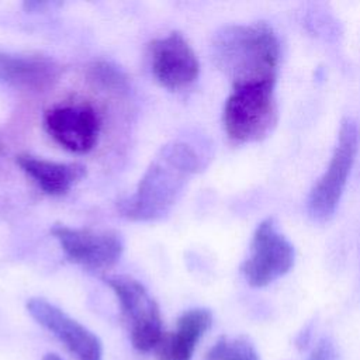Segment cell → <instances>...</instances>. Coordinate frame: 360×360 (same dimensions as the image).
Instances as JSON below:
<instances>
[{
	"label": "cell",
	"instance_id": "11",
	"mask_svg": "<svg viewBox=\"0 0 360 360\" xmlns=\"http://www.w3.org/2000/svg\"><path fill=\"white\" fill-rule=\"evenodd\" d=\"M60 75V66L44 55L0 52V82L22 91H45Z\"/></svg>",
	"mask_w": 360,
	"mask_h": 360
},
{
	"label": "cell",
	"instance_id": "14",
	"mask_svg": "<svg viewBox=\"0 0 360 360\" xmlns=\"http://www.w3.org/2000/svg\"><path fill=\"white\" fill-rule=\"evenodd\" d=\"M204 360H260L255 346L242 336L221 338L205 353Z\"/></svg>",
	"mask_w": 360,
	"mask_h": 360
},
{
	"label": "cell",
	"instance_id": "13",
	"mask_svg": "<svg viewBox=\"0 0 360 360\" xmlns=\"http://www.w3.org/2000/svg\"><path fill=\"white\" fill-rule=\"evenodd\" d=\"M212 323V315L205 308H193L181 314L176 328L165 333L155 353L158 360H191L194 350Z\"/></svg>",
	"mask_w": 360,
	"mask_h": 360
},
{
	"label": "cell",
	"instance_id": "2",
	"mask_svg": "<svg viewBox=\"0 0 360 360\" xmlns=\"http://www.w3.org/2000/svg\"><path fill=\"white\" fill-rule=\"evenodd\" d=\"M212 58L232 86L276 82L280 44L264 21L226 25L214 37Z\"/></svg>",
	"mask_w": 360,
	"mask_h": 360
},
{
	"label": "cell",
	"instance_id": "1",
	"mask_svg": "<svg viewBox=\"0 0 360 360\" xmlns=\"http://www.w3.org/2000/svg\"><path fill=\"white\" fill-rule=\"evenodd\" d=\"M197 169L198 156L190 145L166 143L152 159L134 194L118 202L121 215L138 222L163 218Z\"/></svg>",
	"mask_w": 360,
	"mask_h": 360
},
{
	"label": "cell",
	"instance_id": "4",
	"mask_svg": "<svg viewBox=\"0 0 360 360\" xmlns=\"http://www.w3.org/2000/svg\"><path fill=\"white\" fill-rule=\"evenodd\" d=\"M359 143V122L352 117H345L328 167L316 180L308 197V212L315 221H326L333 215L353 167Z\"/></svg>",
	"mask_w": 360,
	"mask_h": 360
},
{
	"label": "cell",
	"instance_id": "7",
	"mask_svg": "<svg viewBox=\"0 0 360 360\" xmlns=\"http://www.w3.org/2000/svg\"><path fill=\"white\" fill-rule=\"evenodd\" d=\"M65 255L76 264L89 270H108L121 257L124 242L118 232L111 229L76 228L55 224L51 228Z\"/></svg>",
	"mask_w": 360,
	"mask_h": 360
},
{
	"label": "cell",
	"instance_id": "16",
	"mask_svg": "<svg viewBox=\"0 0 360 360\" xmlns=\"http://www.w3.org/2000/svg\"><path fill=\"white\" fill-rule=\"evenodd\" d=\"M42 360H62L59 356H56V354H53V353H48V354H45L44 357H42Z\"/></svg>",
	"mask_w": 360,
	"mask_h": 360
},
{
	"label": "cell",
	"instance_id": "9",
	"mask_svg": "<svg viewBox=\"0 0 360 360\" xmlns=\"http://www.w3.org/2000/svg\"><path fill=\"white\" fill-rule=\"evenodd\" d=\"M100 127L97 111L87 103L55 105L44 114L48 135L73 153L90 152L98 141Z\"/></svg>",
	"mask_w": 360,
	"mask_h": 360
},
{
	"label": "cell",
	"instance_id": "3",
	"mask_svg": "<svg viewBox=\"0 0 360 360\" xmlns=\"http://www.w3.org/2000/svg\"><path fill=\"white\" fill-rule=\"evenodd\" d=\"M276 82L233 84L222 112L228 138L236 143L266 138L277 122Z\"/></svg>",
	"mask_w": 360,
	"mask_h": 360
},
{
	"label": "cell",
	"instance_id": "8",
	"mask_svg": "<svg viewBox=\"0 0 360 360\" xmlns=\"http://www.w3.org/2000/svg\"><path fill=\"white\" fill-rule=\"evenodd\" d=\"M149 60L153 77L169 90L187 89L200 73V62L194 49L177 31L149 44Z\"/></svg>",
	"mask_w": 360,
	"mask_h": 360
},
{
	"label": "cell",
	"instance_id": "15",
	"mask_svg": "<svg viewBox=\"0 0 360 360\" xmlns=\"http://www.w3.org/2000/svg\"><path fill=\"white\" fill-rule=\"evenodd\" d=\"M336 350L332 342H329L328 339L321 340L316 347L311 352L309 357L307 360H336Z\"/></svg>",
	"mask_w": 360,
	"mask_h": 360
},
{
	"label": "cell",
	"instance_id": "5",
	"mask_svg": "<svg viewBox=\"0 0 360 360\" xmlns=\"http://www.w3.org/2000/svg\"><path fill=\"white\" fill-rule=\"evenodd\" d=\"M105 283L117 297L132 346L139 352L155 350L165 336L158 302L142 283L128 276L107 277Z\"/></svg>",
	"mask_w": 360,
	"mask_h": 360
},
{
	"label": "cell",
	"instance_id": "10",
	"mask_svg": "<svg viewBox=\"0 0 360 360\" xmlns=\"http://www.w3.org/2000/svg\"><path fill=\"white\" fill-rule=\"evenodd\" d=\"M27 311L77 360H101L103 346L98 336L55 304L32 297L27 301Z\"/></svg>",
	"mask_w": 360,
	"mask_h": 360
},
{
	"label": "cell",
	"instance_id": "12",
	"mask_svg": "<svg viewBox=\"0 0 360 360\" xmlns=\"http://www.w3.org/2000/svg\"><path fill=\"white\" fill-rule=\"evenodd\" d=\"M15 163L42 193L51 197L66 194L86 176V167L77 162L62 163L21 153L15 158Z\"/></svg>",
	"mask_w": 360,
	"mask_h": 360
},
{
	"label": "cell",
	"instance_id": "6",
	"mask_svg": "<svg viewBox=\"0 0 360 360\" xmlns=\"http://www.w3.org/2000/svg\"><path fill=\"white\" fill-rule=\"evenodd\" d=\"M294 259L291 242L278 231L273 218H266L255 229L250 252L240 271L249 285L264 287L288 273Z\"/></svg>",
	"mask_w": 360,
	"mask_h": 360
},
{
	"label": "cell",
	"instance_id": "17",
	"mask_svg": "<svg viewBox=\"0 0 360 360\" xmlns=\"http://www.w3.org/2000/svg\"><path fill=\"white\" fill-rule=\"evenodd\" d=\"M1 146H3V145H1V142H0V155H1Z\"/></svg>",
	"mask_w": 360,
	"mask_h": 360
}]
</instances>
